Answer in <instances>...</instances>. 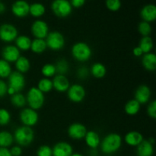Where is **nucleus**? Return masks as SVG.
I'll return each mask as SVG.
<instances>
[{
	"mask_svg": "<svg viewBox=\"0 0 156 156\" xmlns=\"http://www.w3.org/2000/svg\"><path fill=\"white\" fill-rule=\"evenodd\" d=\"M122 137L120 134L116 133H111L108 134L105 138L101 141V149L103 153L107 155L115 153L122 146Z\"/></svg>",
	"mask_w": 156,
	"mask_h": 156,
	"instance_id": "obj_1",
	"label": "nucleus"
},
{
	"mask_svg": "<svg viewBox=\"0 0 156 156\" xmlns=\"http://www.w3.org/2000/svg\"><path fill=\"white\" fill-rule=\"evenodd\" d=\"M34 131L32 127L26 126H19L15 129L13 134L14 141H15L21 147L28 146L33 143L34 140Z\"/></svg>",
	"mask_w": 156,
	"mask_h": 156,
	"instance_id": "obj_2",
	"label": "nucleus"
},
{
	"mask_svg": "<svg viewBox=\"0 0 156 156\" xmlns=\"http://www.w3.org/2000/svg\"><path fill=\"white\" fill-rule=\"evenodd\" d=\"M71 53L73 57L78 62H85L91 59L92 50L91 47L85 42H77L72 47Z\"/></svg>",
	"mask_w": 156,
	"mask_h": 156,
	"instance_id": "obj_3",
	"label": "nucleus"
},
{
	"mask_svg": "<svg viewBox=\"0 0 156 156\" xmlns=\"http://www.w3.org/2000/svg\"><path fill=\"white\" fill-rule=\"evenodd\" d=\"M26 97V101L31 109L38 111L43 108L45 102V96L42 91L37 87H32L28 90Z\"/></svg>",
	"mask_w": 156,
	"mask_h": 156,
	"instance_id": "obj_4",
	"label": "nucleus"
},
{
	"mask_svg": "<svg viewBox=\"0 0 156 156\" xmlns=\"http://www.w3.org/2000/svg\"><path fill=\"white\" fill-rule=\"evenodd\" d=\"M73 9L69 0H53L51 4L53 14L60 18L69 16L73 12Z\"/></svg>",
	"mask_w": 156,
	"mask_h": 156,
	"instance_id": "obj_5",
	"label": "nucleus"
},
{
	"mask_svg": "<svg viewBox=\"0 0 156 156\" xmlns=\"http://www.w3.org/2000/svg\"><path fill=\"white\" fill-rule=\"evenodd\" d=\"M47 48L53 51L62 50L66 44V40L63 34L59 31L49 32L48 35L45 38Z\"/></svg>",
	"mask_w": 156,
	"mask_h": 156,
	"instance_id": "obj_6",
	"label": "nucleus"
},
{
	"mask_svg": "<svg viewBox=\"0 0 156 156\" xmlns=\"http://www.w3.org/2000/svg\"><path fill=\"white\" fill-rule=\"evenodd\" d=\"M20 121L23 123V126H35L39 120V115L37 111L30 108H26L21 110L19 114Z\"/></svg>",
	"mask_w": 156,
	"mask_h": 156,
	"instance_id": "obj_7",
	"label": "nucleus"
},
{
	"mask_svg": "<svg viewBox=\"0 0 156 156\" xmlns=\"http://www.w3.org/2000/svg\"><path fill=\"white\" fill-rule=\"evenodd\" d=\"M18 36V31L15 25L5 23L0 25V40L5 43H12Z\"/></svg>",
	"mask_w": 156,
	"mask_h": 156,
	"instance_id": "obj_8",
	"label": "nucleus"
},
{
	"mask_svg": "<svg viewBox=\"0 0 156 156\" xmlns=\"http://www.w3.org/2000/svg\"><path fill=\"white\" fill-rule=\"evenodd\" d=\"M8 87L15 91V93L21 92L26 85V80L24 74L18 71L12 72L9 76Z\"/></svg>",
	"mask_w": 156,
	"mask_h": 156,
	"instance_id": "obj_9",
	"label": "nucleus"
},
{
	"mask_svg": "<svg viewBox=\"0 0 156 156\" xmlns=\"http://www.w3.org/2000/svg\"><path fill=\"white\" fill-rule=\"evenodd\" d=\"M67 97L73 103H80L86 96V91L82 85L73 84L67 90Z\"/></svg>",
	"mask_w": 156,
	"mask_h": 156,
	"instance_id": "obj_10",
	"label": "nucleus"
},
{
	"mask_svg": "<svg viewBox=\"0 0 156 156\" xmlns=\"http://www.w3.org/2000/svg\"><path fill=\"white\" fill-rule=\"evenodd\" d=\"M30 30L35 38L45 39L49 34V26L46 21L37 19L32 23Z\"/></svg>",
	"mask_w": 156,
	"mask_h": 156,
	"instance_id": "obj_11",
	"label": "nucleus"
},
{
	"mask_svg": "<svg viewBox=\"0 0 156 156\" xmlns=\"http://www.w3.org/2000/svg\"><path fill=\"white\" fill-rule=\"evenodd\" d=\"M87 128L85 125L80 123H73L68 127L69 136L75 140H81L85 138L87 133Z\"/></svg>",
	"mask_w": 156,
	"mask_h": 156,
	"instance_id": "obj_12",
	"label": "nucleus"
},
{
	"mask_svg": "<svg viewBox=\"0 0 156 156\" xmlns=\"http://www.w3.org/2000/svg\"><path fill=\"white\" fill-rule=\"evenodd\" d=\"M30 4L25 0H17L12 4V12L15 17L23 18L29 15Z\"/></svg>",
	"mask_w": 156,
	"mask_h": 156,
	"instance_id": "obj_13",
	"label": "nucleus"
},
{
	"mask_svg": "<svg viewBox=\"0 0 156 156\" xmlns=\"http://www.w3.org/2000/svg\"><path fill=\"white\" fill-rule=\"evenodd\" d=\"M2 56L4 60L8 62H15L17 59L21 56V51L17 48L15 45L5 46L2 50Z\"/></svg>",
	"mask_w": 156,
	"mask_h": 156,
	"instance_id": "obj_14",
	"label": "nucleus"
},
{
	"mask_svg": "<svg viewBox=\"0 0 156 156\" xmlns=\"http://www.w3.org/2000/svg\"><path fill=\"white\" fill-rule=\"evenodd\" d=\"M152 91L150 88L146 85H141L136 88L135 91V100L140 105H145L149 103L150 101Z\"/></svg>",
	"mask_w": 156,
	"mask_h": 156,
	"instance_id": "obj_15",
	"label": "nucleus"
},
{
	"mask_svg": "<svg viewBox=\"0 0 156 156\" xmlns=\"http://www.w3.org/2000/svg\"><path fill=\"white\" fill-rule=\"evenodd\" d=\"M53 156H71L73 153V148L67 142H59L53 148Z\"/></svg>",
	"mask_w": 156,
	"mask_h": 156,
	"instance_id": "obj_16",
	"label": "nucleus"
},
{
	"mask_svg": "<svg viewBox=\"0 0 156 156\" xmlns=\"http://www.w3.org/2000/svg\"><path fill=\"white\" fill-rule=\"evenodd\" d=\"M53 89L60 93L66 92L70 86V83L67 77L63 75H56L53 80Z\"/></svg>",
	"mask_w": 156,
	"mask_h": 156,
	"instance_id": "obj_17",
	"label": "nucleus"
},
{
	"mask_svg": "<svg viewBox=\"0 0 156 156\" xmlns=\"http://www.w3.org/2000/svg\"><path fill=\"white\" fill-rule=\"evenodd\" d=\"M143 21L151 23L156 19V6L153 4H148L143 6L140 12Z\"/></svg>",
	"mask_w": 156,
	"mask_h": 156,
	"instance_id": "obj_18",
	"label": "nucleus"
},
{
	"mask_svg": "<svg viewBox=\"0 0 156 156\" xmlns=\"http://www.w3.org/2000/svg\"><path fill=\"white\" fill-rule=\"evenodd\" d=\"M143 140L144 138H143V134L136 130L129 131L124 136L125 143L128 146H133V147H137L143 142Z\"/></svg>",
	"mask_w": 156,
	"mask_h": 156,
	"instance_id": "obj_19",
	"label": "nucleus"
},
{
	"mask_svg": "<svg viewBox=\"0 0 156 156\" xmlns=\"http://www.w3.org/2000/svg\"><path fill=\"white\" fill-rule=\"evenodd\" d=\"M84 139L87 146L91 149H97L100 146L101 141L99 134L94 130L87 131Z\"/></svg>",
	"mask_w": 156,
	"mask_h": 156,
	"instance_id": "obj_20",
	"label": "nucleus"
},
{
	"mask_svg": "<svg viewBox=\"0 0 156 156\" xmlns=\"http://www.w3.org/2000/svg\"><path fill=\"white\" fill-rule=\"evenodd\" d=\"M137 156H152L154 154V145L149 140H143L136 147Z\"/></svg>",
	"mask_w": 156,
	"mask_h": 156,
	"instance_id": "obj_21",
	"label": "nucleus"
},
{
	"mask_svg": "<svg viewBox=\"0 0 156 156\" xmlns=\"http://www.w3.org/2000/svg\"><path fill=\"white\" fill-rule=\"evenodd\" d=\"M142 65L146 70L153 72L156 69V56L154 53H145L142 58Z\"/></svg>",
	"mask_w": 156,
	"mask_h": 156,
	"instance_id": "obj_22",
	"label": "nucleus"
},
{
	"mask_svg": "<svg viewBox=\"0 0 156 156\" xmlns=\"http://www.w3.org/2000/svg\"><path fill=\"white\" fill-rule=\"evenodd\" d=\"M90 73L95 79H102L107 74V68L101 62H95L91 66Z\"/></svg>",
	"mask_w": 156,
	"mask_h": 156,
	"instance_id": "obj_23",
	"label": "nucleus"
},
{
	"mask_svg": "<svg viewBox=\"0 0 156 156\" xmlns=\"http://www.w3.org/2000/svg\"><path fill=\"white\" fill-rule=\"evenodd\" d=\"M15 46L20 51H27L30 50L31 40L26 35H18L15 41Z\"/></svg>",
	"mask_w": 156,
	"mask_h": 156,
	"instance_id": "obj_24",
	"label": "nucleus"
},
{
	"mask_svg": "<svg viewBox=\"0 0 156 156\" xmlns=\"http://www.w3.org/2000/svg\"><path fill=\"white\" fill-rule=\"evenodd\" d=\"M15 68H16V71L19 72V73L24 74V73H27L30 69V62L28 58L26 56H21L16 62H15Z\"/></svg>",
	"mask_w": 156,
	"mask_h": 156,
	"instance_id": "obj_25",
	"label": "nucleus"
},
{
	"mask_svg": "<svg viewBox=\"0 0 156 156\" xmlns=\"http://www.w3.org/2000/svg\"><path fill=\"white\" fill-rule=\"evenodd\" d=\"M47 49V44H46L45 39H38V38H34L33 41H31V44H30V50L33 53L36 54H41L44 53Z\"/></svg>",
	"mask_w": 156,
	"mask_h": 156,
	"instance_id": "obj_26",
	"label": "nucleus"
},
{
	"mask_svg": "<svg viewBox=\"0 0 156 156\" xmlns=\"http://www.w3.org/2000/svg\"><path fill=\"white\" fill-rule=\"evenodd\" d=\"M141 105L135 99H131L128 101L124 107V111L126 114L129 116H135L140 112Z\"/></svg>",
	"mask_w": 156,
	"mask_h": 156,
	"instance_id": "obj_27",
	"label": "nucleus"
},
{
	"mask_svg": "<svg viewBox=\"0 0 156 156\" xmlns=\"http://www.w3.org/2000/svg\"><path fill=\"white\" fill-rule=\"evenodd\" d=\"M46 8L42 3L35 2L30 5L29 14L34 18H40L45 14Z\"/></svg>",
	"mask_w": 156,
	"mask_h": 156,
	"instance_id": "obj_28",
	"label": "nucleus"
},
{
	"mask_svg": "<svg viewBox=\"0 0 156 156\" xmlns=\"http://www.w3.org/2000/svg\"><path fill=\"white\" fill-rule=\"evenodd\" d=\"M14 143L13 135L6 130L0 131V147L9 148Z\"/></svg>",
	"mask_w": 156,
	"mask_h": 156,
	"instance_id": "obj_29",
	"label": "nucleus"
},
{
	"mask_svg": "<svg viewBox=\"0 0 156 156\" xmlns=\"http://www.w3.org/2000/svg\"><path fill=\"white\" fill-rule=\"evenodd\" d=\"M139 47L140 48L143 50V53H148L152 52V49H153L154 44L152 38L150 36L147 37H143L141 38L139 44Z\"/></svg>",
	"mask_w": 156,
	"mask_h": 156,
	"instance_id": "obj_30",
	"label": "nucleus"
},
{
	"mask_svg": "<svg viewBox=\"0 0 156 156\" xmlns=\"http://www.w3.org/2000/svg\"><path fill=\"white\" fill-rule=\"evenodd\" d=\"M37 88L42 91L44 94L45 93H49L53 89V82L50 79L48 78H43V79H40V81L37 83Z\"/></svg>",
	"mask_w": 156,
	"mask_h": 156,
	"instance_id": "obj_31",
	"label": "nucleus"
},
{
	"mask_svg": "<svg viewBox=\"0 0 156 156\" xmlns=\"http://www.w3.org/2000/svg\"><path fill=\"white\" fill-rule=\"evenodd\" d=\"M11 102L13 106L18 108H24L27 104L26 97L21 92L15 93L13 95L11 96Z\"/></svg>",
	"mask_w": 156,
	"mask_h": 156,
	"instance_id": "obj_32",
	"label": "nucleus"
},
{
	"mask_svg": "<svg viewBox=\"0 0 156 156\" xmlns=\"http://www.w3.org/2000/svg\"><path fill=\"white\" fill-rule=\"evenodd\" d=\"M12 73V70L10 63L3 59H0V78L2 79L9 78Z\"/></svg>",
	"mask_w": 156,
	"mask_h": 156,
	"instance_id": "obj_33",
	"label": "nucleus"
},
{
	"mask_svg": "<svg viewBox=\"0 0 156 156\" xmlns=\"http://www.w3.org/2000/svg\"><path fill=\"white\" fill-rule=\"evenodd\" d=\"M41 73L44 78H48L50 79L52 77H54L56 74V67L54 64L52 63H46L41 68Z\"/></svg>",
	"mask_w": 156,
	"mask_h": 156,
	"instance_id": "obj_34",
	"label": "nucleus"
},
{
	"mask_svg": "<svg viewBox=\"0 0 156 156\" xmlns=\"http://www.w3.org/2000/svg\"><path fill=\"white\" fill-rule=\"evenodd\" d=\"M55 67H56V73L58 75H63L66 76L67 73L69 69V62H67L66 59H59L56 64H55Z\"/></svg>",
	"mask_w": 156,
	"mask_h": 156,
	"instance_id": "obj_35",
	"label": "nucleus"
},
{
	"mask_svg": "<svg viewBox=\"0 0 156 156\" xmlns=\"http://www.w3.org/2000/svg\"><path fill=\"white\" fill-rule=\"evenodd\" d=\"M152 26L150 23L146 22V21H142L138 25V31L143 37L149 36L152 33Z\"/></svg>",
	"mask_w": 156,
	"mask_h": 156,
	"instance_id": "obj_36",
	"label": "nucleus"
},
{
	"mask_svg": "<svg viewBox=\"0 0 156 156\" xmlns=\"http://www.w3.org/2000/svg\"><path fill=\"white\" fill-rule=\"evenodd\" d=\"M10 112L5 108H0V126H6L11 121Z\"/></svg>",
	"mask_w": 156,
	"mask_h": 156,
	"instance_id": "obj_37",
	"label": "nucleus"
},
{
	"mask_svg": "<svg viewBox=\"0 0 156 156\" xmlns=\"http://www.w3.org/2000/svg\"><path fill=\"white\" fill-rule=\"evenodd\" d=\"M105 5L108 10L111 12H117L121 8V1L120 0H106Z\"/></svg>",
	"mask_w": 156,
	"mask_h": 156,
	"instance_id": "obj_38",
	"label": "nucleus"
},
{
	"mask_svg": "<svg viewBox=\"0 0 156 156\" xmlns=\"http://www.w3.org/2000/svg\"><path fill=\"white\" fill-rule=\"evenodd\" d=\"M37 156H53L52 148L47 145L40 146L37 150Z\"/></svg>",
	"mask_w": 156,
	"mask_h": 156,
	"instance_id": "obj_39",
	"label": "nucleus"
},
{
	"mask_svg": "<svg viewBox=\"0 0 156 156\" xmlns=\"http://www.w3.org/2000/svg\"><path fill=\"white\" fill-rule=\"evenodd\" d=\"M147 114L151 118H156V101L153 100L149 102L147 107Z\"/></svg>",
	"mask_w": 156,
	"mask_h": 156,
	"instance_id": "obj_40",
	"label": "nucleus"
},
{
	"mask_svg": "<svg viewBox=\"0 0 156 156\" xmlns=\"http://www.w3.org/2000/svg\"><path fill=\"white\" fill-rule=\"evenodd\" d=\"M89 69H88L87 67L82 66L78 69L77 76L80 79H85L88 78V76H89Z\"/></svg>",
	"mask_w": 156,
	"mask_h": 156,
	"instance_id": "obj_41",
	"label": "nucleus"
},
{
	"mask_svg": "<svg viewBox=\"0 0 156 156\" xmlns=\"http://www.w3.org/2000/svg\"><path fill=\"white\" fill-rule=\"evenodd\" d=\"M8 84L5 81L0 79V98H3L7 94Z\"/></svg>",
	"mask_w": 156,
	"mask_h": 156,
	"instance_id": "obj_42",
	"label": "nucleus"
},
{
	"mask_svg": "<svg viewBox=\"0 0 156 156\" xmlns=\"http://www.w3.org/2000/svg\"><path fill=\"white\" fill-rule=\"evenodd\" d=\"M10 152L12 156H21L22 154V148L20 146H12L10 149Z\"/></svg>",
	"mask_w": 156,
	"mask_h": 156,
	"instance_id": "obj_43",
	"label": "nucleus"
},
{
	"mask_svg": "<svg viewBox=\"0 0 156 156\" xmlns=\"http://www.w3.org/2000/svg\"><path fill=\"white\" fill-rule=\"evenodd\" d=\"M86 0H69V2L71 4L72 7L79 9V8L82 7L85 5Z\"/></svg>",
	"mask_w": 156,
	"mask_h": 156,
	"instance_id": "obj_44",
	"label": "nucleus"
},
{
	"mask_svg": "<svg viewBox=\"0 0 156 156\" xmlns=\"http://www.w3.org/2000/svg\"><path fill=\"white\" fill-rule=\"evenodd\" d=\"M133 54L136 57H140V56H143L144 53H143V50L140 48V47L137 46V47H134L133 50Z\"/></svg>",
	"mask_w": 156,
	"mask_h": 156,
	"instance_id": "obj_45",
	"label": "nucleus"
},
{
	"mask_svg": "<svg viewBox=\"0 0 156 156\" xmlns=\"http://www.w3.org/2000/svg\"><path fill=\"white\" fill-rule=\"evenodd\" d=\"M0 156H12L9 148L0 147Z\"/></svg>",
	"mask_w": 156,
	"mask_h": 156,
	"instance_id": "obj_46",
	"label": "nucleus"
},
{
	"mask_svg": "<svg viewBox=\"0 0 156 156\" xmlns=\"http://www.w3.org/2000/svg\"><path fill=\"white\" fill-rule=\"evenodd\" d=\"M6 10V7L4 3L0 2V14H3Z\"/></svg>",
	"mask_w": 156,
	"mask_h": 156,
	"instance_id": "obj_47",
	"label": "nucleus"
},
{
	"mask_svg": "<svg viewBox=\"0 0 156 156\" xmlns=\"http://www.w3.org/2000/svg\"><path fill=\"white\" fill-rule=\"evenodd\" d=\"M71 156H83V155L80 153H73V155Z\"/></svg>",
	"mask_w": 156,
	"mask_h": 156,
	"instance_id": "obj_48",
	"label": "nucleus"
}]
</instances>
